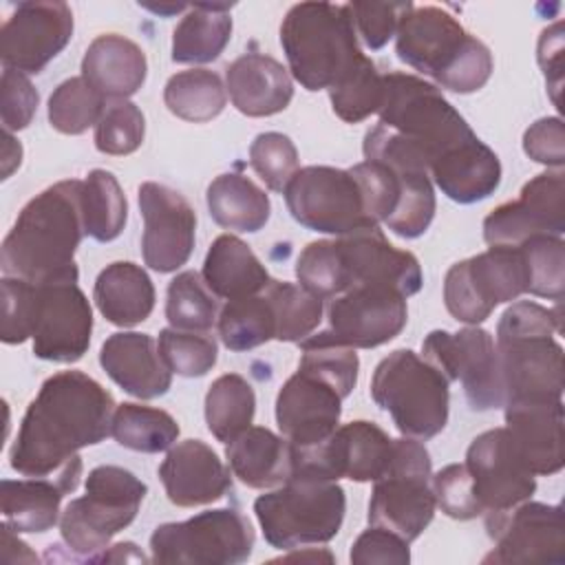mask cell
<instances>
[{
  "label": "cell",
  "instance_id": "44",
  "mask_svg": "<svg viewBox=\"0 0 565 565\" xmlns=\"http://www.w3.org/2000/svg\"><path fill=\"white\" fill-rule=\"evenodd\" d=\"M333 113L347 121L358 124L380 110L384 99V75L375 64L362 55L360 62L329 88Z\"/></svg>",
  "mask_w": 565,
  "mask_h": 565
},
{
  "label": "cell",
  "instance_id": "49",
  "mask_svg": "<svg viewBox=\"0 0 565 565\" xmlns=\"http://www.w3.org/2000/svg\"><path fill=\"white\" fill-rule=\"evenodd\" d=\"M143 135L146 119L139 106L128 99H115L106 104L95 126V148L102 154L124 157L143 143Z\"/></svg>",
  "mask_w": 565,
  "mask_h": 565
},
{
  "label": "cell",
  "instance_id": "22",
  "mask_svg": "<svg viewBox=\"0 0 565 565\" xmlns=\"http://www.w3.org/2000/svg\"><path fill=\"white\" fill-rule=\"evenodd\" d=\"M139 210L143 216V263L159 274L183 267L194 249L196 214L192 205L177 190L146 181L139 185Z\"/></svg>",
  "mask_w": 565,
  "mask_h": 565
},
{
  "label": "cell",
  "instance_id": "4",
  "mask_svg": "<svg viewBox=\"0 0 565 565\" xmlns=\"http://www.w3.org/2000/svg\"><path fill=\"white\" fill-rule=\"evenodd\" d=\"M397 57L437 86L468 95L492 75L490 49L441 7H413L395 33Z\"/></svg>",
  "mask_w": 565,
  "mask_h": 565
},
{
  "label": "cell",
  "instance_id": "59",
  "mask_svg": "<svg viewBox=\"0 0 565 565\" xmlns=\"http://www.w3.org/2000/svg\"><path fill=\"white\" fill-rule=\"evenodd\" d=\"M148 558L137 550L135 543H117V545H108L97 558L95 563H146Z\"/></svg>",
  "mask_w": 565,
  "mask_h": 565
},
{
  "label": "cell",
  "instance_id": "23",
  "mask_svg": "<svg viewBox=\"0 0 565 565\" xmlns=\"http://www.w3.org/2000/svg\"><path fill=\"white\" fill-rule=\"evenodd\" d=\"M335 241L347 289L362 285L388 287L399 291L404 298L415 296L422 289L424 278L417 256L391 245L380 225L338 236Z\"/></svg>",
  "mask_w": 565,
  "mask_h": 565
},
{
  "label": "cell",
  "instance_id": "51",
  "mask_svg": "<svg viewBox=\"0 0 565 565\" xmlns=\"http://www.w3.org/2000/svg\"><path fill=\"white\" fill-rule=\"evenodd\" d=\"M249 163L271 192H282L298 170V150L282 132H260L249 146Z\"/></svg>",
  "mask_w": 565,
  "mask_h": 565
},
{
  "label": "cell",
  "instance_id": "39",
  "mask_svg": "<svg viewBox=\"0 0 565 565\" xmlns=\"http://www.w3.org/2000/svg\"><path fill=\"white\" fill-rule=\"evenodd\" d=\"M163 102L179 119L203 124L223 113L227 90L214 71L190 68L166 82Z\"/></svg>",
  "mask_w": 565,
  "mask_h": 565
},
{
  "label": "cell",
  "instance_id": "43",
  "mask_svg": "<svg viewBox=\"0 0 565 565\" xmlns=\"http://www.w3.org/2000/svg\"><path fill=\"white\" fill-rule=\"evenodd\" d=\"M166 318L170 327L183 331H210L218 320V300L203 276L188 269L168 285Z\"/></svg>",
  "mask_w": 565,
  "mask_h": 565
},
{
  "label": "cell",
  "instance_id": "56",
  "mask_svg": "<svg viewBox=\"0 0 565 565\" xmlns=\"http://www.w3.org/2000/svg\"><path fill=\"white\" fill-rule=\"evenodd\" d=\"M349 561L353 565H373V563L406 565L411 561L408 541H404L399 534L386 527L371 525L351 545Z\"/></svg>",
  "mask_w": 565,
  "mask_h": 565
},
{
  "label": "cell",
  "instance_id": "35",
  "mask_svg": "<svg viewBox=\"0 0 565 565\" xmlns=\"http://www.w3.org/2000/svg\"><path fill=\"white\" fill-rule=\"evenodd\" d=\"M205 199L214 223L234 232H258L271 214L265 190L238 172L218 174L207 185Z\"/></svg>",
  "mask_w": 565,
  "mask_h": 565
},
{
  "label": "cell",
  "instance_id": "57",
  "mask_svg": "<svg viewBox=\"0 0 565 565\" xmlns=\"http://www.w3.org/2000/svg\"><path fill=\"white\" fill-rule=\"evenodd\" d=\"M523 150L536 163L563 168L565 163V130L561 117H543L523 135Z\"/></svg>",
  "mask_w": 565,
  "mask_h": 565
},
{
  "label": "cell",
  "instance_id": "45",
  "mask_svg": "<svg viewBox=\"0 0 565 565\" xmlns=\"http://www.w3.org/2000/svg\"><path fill=\"white\" fill-rule=\"evenodd\" d=\"M106 97L84 77L64 79L49 97V121L62 135H82L97 126Z\"/></svg>",
  "mask_w": 565,
  "mask_h": 565
},
{
  "label": "cell",
  "instance_id": "62",
  "mask_svg": "<svg viewBox=\"0 0 565 565\" xmlns=\"http://www.w3.org/2000/svg\"><path fill=\"white\" fill-rule=\"evenodd\" d=\"M146 9L161 13V15H170V13H179V11H188L190 4H143Z\"/></svg>",
  "mask_w": 565,
  "mask_h": 565
},
{
  "label": "cell",
  "instance_id": "3",
  "mask_svg": "<svg viewBox=\"0 0 565 565\" xmlns=\"http://www.w3.org/2000/svg\"><path fill=\"white\" fill-rule=\"evenodd\" d=\"M561 331V307L547 309L532 300H519L503 311L494 342L503 404L563 399V347L554 340V333Z\"/></svg>",
  "mask_w": 565,
  "mask_h": 565
},
{
  "label": "cell",
  "instance_id": "1",
  "mask_svg": "<svg viewBox=\"0 0 565 565\" xmlns=\"http://www.w3.org/2000/svg\"><path fill=\"white\" fill-rule=\"evenodd\" d=\"M113 395L82 371H60L44 380L29 404L9 463L24 477H51L77 450L110 435Z\"/></svg>",
  "mask_w": 565,
  "mask_h": 565
},
{
  "label": "cell",
  "instance_id": "58",
  "mask_svg": "<svg viewBox=\"0 0 565 565\" xmlns=\"http://www.w3.org/2000/svg\"><path fill=\"white\" fill-rule=\"evenodd\" d=\"M536 60L545 73L552 99L558 106V90L563 84V22H554L541 33Z\"/></svg>",
  "mask_w": 565,
  "mask_h": 565
},
{
  "label": "cell",
  "instance_id": "10",
  "mask_svg": "<svg viewBox=\"0 0 565 565\" xmlns=\"http://www.w3.org/2000/svg\"><path fill=\"white\" fill-rule=\"evenodd\" d=\"M430 455L419 439H393L386 470L373 481L369 525L386 527L404 541H415L435 516Z\"/></svg>",
  "mask_w": 565,
  "mask_h": 565
},
{
  "label": "cell",
  "instance_id": "24",
  "mask_svg": "<svg viewBox=\"0 0 565 565\" xmlns=\"http://www.w3.org/2000/svg\"><path fill=\"white\" fill-rule=\"evenodd\" d=\"M342 399L335 386L298 369L276 397L278 430L294 448L318 446L338 428Z\"/></svg>",
  "mask_w": 565,
  "mask_h": 565
},
{
  "label": "cell",
  "instance_id": "14",
  "mask_svg": "<svg viewBox=\"0 0 565 565\" xmlns=\"http://www.w3.org/2000/svg\"><path fill=\"white\" fill-rule=\"evenodd\" d=\"M77 267L35 282L31 320L33 353L40 360L71 364L84 358L93 333V309L77 285Z\"/></svg>",
  "mask_w": 565,
  "mask_h": 565
},
{
  "label": "cell",
  "instance_id": "2",
  "mask_svg": "<svg viewBox=\"0 0 565 565\" xmlns=\"http://www.w3.org/2000/svg\"><path fill=\"white\" fill-rule=\"evenodd\" d=\"M82 181L66 179L35 194L18 214L2 241L4 276L42 282L75 269V252L84 238Z\"/></svg>",
  "mask_w": 565,
  "mask_h": 565
},
{
  "label": "cell",
  "instance_id": "34",
  "mask_svg": "<svg viewBox=\"0 0 565 565\" xmlns=\"http://www.w3.org/2000/svg\"><path fill=\"white\" fill-rule=\"evenodd\" d=\"M201 276L212 294L225 300L260 294L271 280L249 245L234 234H221L212 241Z\"/></svg>",
  "mask_w": 565,
  "mask_h": 565
},
{
  "label": "cell",
  "instance_id": "36",
  "mask_svg": "<svg viewBox=\"0 0 565 565\" xmlns=\"http://www.w3.org/2000/svg\"><path fill=\"white\" fill-rule=\"evenodd\" d=\"M232 4H190L172 33V62L207 64L214 62L232 38Z\"/></svg>",
  "mask_w": 565,
  "mask_h": 565
},
{
  "label": "cell",
  "instance_id": "53",
  "mask_svg": "<svg viewBox=\"0 0 565 565\" xmlns=\"http://www.w3.org/2000/svg\"><path fill=\"white\" fill-rule=\"evenodd\" d=\"M411 9L413 2H349L355 33L371 51H380L397 33Z\"/></svg>",
  "mask_w": 565,
  "mask_h": 565
},
{
  "label": "cell",
  "instance_id": "8",
  "mask_svg": "<svg viewBox=\"0 0 565 565\" xmlns=\"http://www.w3.org/2000/svg\"><path fill=\"white\" fill-rule=\"evenodd\" d=\"M450 382L411 349L388 353L373 371L371 397L404 437L430 439L448 424Z\"/></svg>",
  "mask_w": 565,
  "mask_h": 565
},
{
  "label": "cell",
  "instance_id": "16",
  "mask_svg": "<svg viewBox=\"0 0 565 565\" xmlns=\"http://www.w3.org/2000/svg\"><path fill=\"white\" fill-rule=\"evenodd\" d=\"M393 439L373 422L355 419L311 448L291 446V475L327 481H375L388 466Z\"/></svg>",
  "mask_w": 565,
  "mask_h": 565
},
{
  "label": "cell",
  "instance_id": "25",
  "mask_svg": "<svg viewBox=\"0 0 565 565\" xmlns=\"http://www.w3.org/2000/svg\"><path fill=\"white\" fill-rule=\"evenodd\" d=\"M159 479L170 503L179 508L207 505L232 490L230 470L201 439H185L172 446L159 466Z\"/></svg>",
  "mask_w": 565,
  "mask_h": 565
},
{
  "label": "cell",
  "instance_id": "11",
  "mask_svg": "<svg viewBox=\"0 0 565 565\" xmlns=\"http://www.w3.org/2000/svg\"><path fill=\"white\" fill-rule=\"evenodd\" d=\"M254 527L234 508L205 510L188 521L157 525L150 536L152 563L238 565L252 556Z\"/></svg>",
  "mask_w": 565,
  "mask_h": 565
},
{
  "label": "cell",
  "instance_id": "32",
  "mask_svg": "<svg viewBox=\"0 0 565 565\" xmlns=\"http://www.w3.org/2000/svg\"><path fill=\"white\" fill-rule=\"evenodd\" d=\"M225 457L232 475L254 490L282 486L291 475V444L265 426H249L234 437Z\"/></svg>",
  "mask_w": 565,
  "mask_h": 565
},
{
  "label": "cell",
  "instance_id": "50",
  "mask_svg": "<svg viewBox=\"0 0 565 565\" xmlns=\"http://www.w3.org/2000/svg\"><path fill=\"white\" fill-rule=\"evenodd\" d=\"M298 282L318 298H335L347 289L338 241H313L296 260Z\"/></svg>",
  "mask_w": 565,
  "mask_h": 565
},
{
  "label": "cell",
  "instance_id": "40",
  "mask_svg": "<svg viewBox=\"0 0 565 565\" xmlns=\"http://www.w3.org/2000/svg\"><path fill=\"white\" fill-rule=\"evenodd\" d=\"M110 435L119 446L135 452H161L174 446L179 424L168 411L124 402L113 413Z\"/></svg>",
  "mask_w": 565,
  "mask_h": 565
},
{
  "label": "cell",
  "instance_id": "15",
  "mask_svg": "<svg viewBox=\"0 0 565 565\" xmlns=\"http://www.w3.org/2000/svg\"><path fill=\"white\" fill-rule=\"evenodd\" d=\"M428 360L448 382H461L472 411L503 406V382L494 338L481 327H466L457 333L435 329L422 344Z\"/></svg>",
  "mask_w": 565,
  "mask_h": 565
},
{
  "label": "cell",
  "instance_id": "46",
  "mask_svg": "<svg viewBox=\"0 0 565 565\" xmlns=\"http://www.w3.org/2000/svg\"><path fill=\"white\" fill-rule=\"evenodd\" d=\"M525 271L527 294L550 300H561L565 289V243L561 236L536 234L516 245Z\"/></svg>",
  "mask_w": 565,
  "mask_h": 565
},
{
  "label": "cell",
  "instance_id": "38",
  "mask_svg": "<svg viewBox=\"0 0 565 565\" xmlns=\"http://www.w3.org/2000/svg\"><path fill=\"white\" fill-rule=\"evenodd\" d=\"M84 232L97 243L115 241L126 225L128 203L113 172L90 170L82 181Z\"/></svg>",
  "mask_w": 565,
  "mask_h": 565
},
{
  "label": "cell",
  "instance_id": "21",
  "mask_svg": "<svg viewBox=\"0 0 565 565\" xmlns=\"http://www.w3.org/2000/svg\"><path fill=\"white\" fill-rule=\"evenodd\" d=\"M73 38V11L66 2H20L0 31L4 68L38 75Z\"/></svg>",
  "mask_w": 565,
  "mask_h": 565
},
{
  "label": "cell",
  "instance_id": "5",
  "mask_svg": "<svg viewBox=\"0 0 565 565\" xmlns=\"http://www.w3.org/2000/svg\"><path fill=\"white\" fill-rule=\"evenodd\" d=\"M280 46L294 79L316 93L329 90L364 55L349 4L300 2L280 24Z\"/></svg>",
  "mask_w": 565,
  "mask_h": 565
},
{
  "label": "cell",
  "instance_id": "41",
  "mask_svg": "<svg viewBox=\"0 0 565 565\" xmlns=\"http://www.w3.org/2000/svg\"><path fill=\"white\" fill-rule=\"evenodd\" d=\"M218 338L230 351H252L276 340V318L265 291L227 300L218 313Z\"/></svg>",
  "mask_w": 565,
  "mask_h": 565
},
{
  "label": "cell",
  "instance_id": "20",
  "mask_svg": "<svg viewBox=\"0 0 565 565\" xmlns=\"http://www.w3.org/2000/svg\"><path fill=\"white\" fill-rule=\"evenodd\" d=\"M565 232V172L550 168L530 179L516 201L494 207L483 221V238L492 245L516 247L536 234Z\"/></svg>",
  "mask_w": 565,
  "mask_h": 565
},
{
  "label": "cell",
  "instance_id": "29",
  "mask_svg": "<svg viewBox=\"0 0 565 565\" xmlns=\"http://www.w3.org/2000/svg\"><path fill=\"white\" fill-rule=\"evenodd\" d=\"M225 90L234 108L247 117L282 113L294 97L289 71L265 53H245L225 68Z\"/></svg>",
  "mask_w": 565,
  "mask_h": 565
},
{
  "label": "cell",
  "instance_id": "26",
  "mask_svg": "<svg viewBox=\"0 0 565 565\" xmlns=\"http://www.w3.org/2000/svg\"><path fill=\"white\" fill-rule=\"evenodd\" d=\"M82 457L75 455L51 477L2 479L0 505L4 523L20 532H46L60 521L62 499L79 486Z\"/></svg>",
  "mask_w": 565,
  "mask_h": 565
},
{
  "label": "cell",
  "instance_id": "19",
  "mask_svg": "<svg viewBox=\"0 0 565 565\" xmlns=\"http://www.w3.org/2000/svg\"><path fill=\"white\" fill-rule=\"evenodd\" d=\"M329 329L324 340L351 349H373L402 333L408 320L406 298L388 287H351L335 296L327 311Z\"/></svg>",
  "mask_w": 565,
  "mask_h": 565
},
{
  "label": "cell",
  "instance_id": "37",
  "mask_svg": "<svg viewBox=\"0 0 565 565\" xmlns=\"http://www.w3.org/2000/svg\"><path fill=\"white\" fill-rule=\"evenodd\" d=\"M256 413V395L252 384L238 373L216 377L205 395L207 430L223 444H230L252 426Z\"/></svg>",
  "mask_w": 565,
  "mask_h": 565
},
{
  "label": "cell",
  "instance_id": "6",
  "mask_svg": "<svg viewBox=\"0 0 565 565\" xmlns=\"http://www.w3.org/2000/svg\"><path fill=\"white\" fill-rule=\"evenodd\" d=\"M148 488L121 466H97L86 477V494L73 499L60 516V534L71 558L95 563L110 539L128 527Z\"/></svg>",
  "mask_w": 565,
  "mask_h": 565
},
{
  "label": "cell",
  "instance_id": "60",
  "mask_svg": "<svg viewBox=\"0 0 565 565\" xmlns=\"http://www.w3.org/2000/svg\"><path fill=\"white\" fill-rule=\"evenodd\" d=\"M15 139L11 137V132H4V148H2V179H7L18 166H20V159H22V148L11 152L15 148Z\"/></svg>",
  "mask_w": 565,
  "mask_h": 565
},
{
  "label": "cell",
  "instance_id": "61",
  "mask_svg": "<svg viewBox=\"0 0 565 565\" xmlns=\"http://www.w3.org/2000/svg\"><path fill=\"white\" fill-rule=\"evenodd\" d=\"M276 561H309V563H320V561H324V563H333L335 558H333V554L329 552V550H316V547H307V552H291L289 556H280V558H276Z\"/></svg>",
  "mask_w": 565,
  "mask_h": 565
},
{
  "label": "cell",
  "instance_id": "27",
  "mask_svg": "<svg viewBox=\"0 0 565 565\" xmlns=\"http://www.w3.org/2000/svg\"><path fill=\"white\" fill-rule=\"evenodd\" d=\"M99 364L115 384L139 399L161 397L172 384V371L166 366L154 338L148 333H113L102 344Z\"/></svg>",
  "mask_w": 565,
  "mask_h": 565
},
{
  "label": "cell",
  "instance_id": "18",
  "mask_svg": "<svg viewBox=\"0 0 565 565\" xmlns=\"http://www.w3.org/2000/svg\"><path fill=\"white\" fill-rule=\"evenodd\" d=\"M466 468L483 514L510 510L527 501L536 490V475L525 463L505 426L472 439L466 452Z\"/></svg>",
  "mask_w": 565,
  "mask_h": 565
},
{
  "label": "cell",
  "instance_id": "47",
  "mask_svg": "<svg viewBox=\"0 0 565 565\" xmlns=\"http://www.w3.org/2000/svg\"><path fill=\"white\" fill-rule=\"evenodd\" d=\"M298 344L302 351L298 369L322 377L324 382L335 386L342 397H349L358 384V371H360V360L355 349L324 340L318 333H311Z\"/></svg>",
  "mask_w": 565,
  "mask_h": 565
},
{
  "label": "cell",
  "instance_id": "33",
  "mask_svg": "<svg viewBox=\"0 0 565 565\" xmlns=\"http://www.w3.org/2000/svg\"><path fill=\"white\" fill-rule=\"evenodd\" d=\"M93 300L110 324L135 327L154 309V285L143 267L130 260H117L99 271Z\"/></svg>",
  "mask_w": 565,
  "mask_h": 565
},
{
  "label": "cell",
  "instance_id": "48",
  "mask_svg": "<svg viewBox=\"0 0 565 565\" xmlns=\"http://www.w3.org/2000/svg\"><path fill=\"white\" fill-rule=\"evenodd\" d=\"M159 353L166 366L181 377H201L216 364L218 344L207 331H183V329H161L159 331Z\"/></svg>",
  "mask_w": 565,
  "mask_h": 565
},
{
  "label": "cell",
  "instance_id": "28",
  "mask_svg": "<svg viewBox=\"0 0 565 565\" xmlns=\"http://www.w3.org/2000/svg\"><path fill=\"white\" fill-rule=\"evenodd\" d=\"M505 428L534 475L563 470V399L508 402Z\"/></svg>",
  "mask_w": 565,
  "mask_h": 565
},
{
  "label": "cell",
  "instance_id": "13",
  "mask_svg": "<svg viewBox=\"0 0 565 565\" xmlns=\"http://www.w3.org/2000/svg\"><path fill=\"white\" fill-rule=\"evenodd\" d=\"M527 294V271L519 247L492 245L486 252L455 263L444 278L448 313L470 327L481 324L497 305Z\"/></svg>",
  "mask_w": 565,
  "mask_h": 565
},
{
  "label": "cell",
  "instance_id": "7",
  "mask_svg": "<svg viewBox=\"0 0 565 565\" xmlns=\"http://www.w3.org/2000/svg\"><path fill=\"white\" fill-rule=\"evenodd\" d=\"M347 497L338 481L289 477L254 501V514L271 547L296 550L331 541L344 521Z\"/></svg>",
  "mask_w": 565,
  "mask_h": 565
},
{
  "label": "cell",
  "instance_id": "17",
  "mask_svg": "<svg viewBox=\"0 0 565 565\" xmlns=\"http://www.w3.org/2000/svg\"><path fill=\"white\" fill-rule=\"evenodd\" d=\"M494 550L483 563H565L563 508L523 501L503 512L486 514Z\"/></svg>",
  "mask_w": 565,
  "mask_h": 565
},
{
  "label": "cell",
  "instance_id": "31",
  "mask_svg": "<svg viewBox=\"0 0 565 565\" xmlns=\"http://www.w3.org/2000/svg\"><path fill=\"white\" fill-rule=\"evenodd\" d=\"M148 75V62L141 46L119 33L97 35L82 60V77L106 99H128Z\"/></svg>",
  "mask_w": 565,
  "mask_h": 565
},
{
  "label": "cell",
  "instance_id": "42",
  "mask_svg": "<svg viewBox=\"0 0 565 565\" xmlns=\"http://www.w3.org/2000/svg\"><path fill=\"white\" fill-rule=\"evenodd\" d=\"M263 291L276 318L278 342H302L320 324L322 298H318L302 285L271 278Z\"/></svg>",
  "mask_w": 565,
  "mask_h": 565
},
{
  "label": "cell",
  "instance_id": "52",
  "mask_svg": "<svg viewBox=\"0 0 565 565\" xmlns=\"http://www.w3.org/2000/svg\"><path fill=\"white\" fill-rule=\"evenodd\" d=\"M430 486L435 503L441 508L446 516L457 521H470L483 514V508L475 497L472 479L466 463H450L441 468L430 479Z\"/></svg>",
  "mask_w": 565,
  "mask_h": 565
},
{
  "label": "cell",
  "instance_id": "12",
  "mask_svg": "<svg viewBox=\"0 0 565 565\" xmlns=\"http://www.w3.org/2000/svg\"><path fill=\"white\" fill-rule=\"evenodd\" d=\"M289 214L311 232L344 236L375 227L355 174L331 166H307L294 172L282 190Z\"/></svg>",
  "mask_w": 565,
  "mask_h": 565
},
{
  "label": "cell",
  "instance_id": "54",
  "mask_svg": "<svg viewBox=\"0 0 565 565\" xmlns=\"http://www.w3.org/2000/svg\"><path fill=\"white\" fill-rule=\"evenodd\" d=\"M2 289V327L0 338L4 344H22L31 338L33 302H35V282L4 276L0 282Z\"/></svg>",
  "mask_w": 565,
  "mask_h": 565
},
{
  "label": "cell",
  "instance_id": "9",
  "mask_svg": "<svg viewBox=\"0 0 565 565\" xmlns=\"http://www.w3.org/2000/svg\"><path fill=\"white\" fill-rule=\"evenodd\" d=\"M380 124L408 139L428 161L475 137L468 121L441 95V90L411 73L384 75V99L377 110Z\"/></svg>",
  "mask_w": 565,
  "mask_h": 565
},
{
  "label": "cell",
  "instance_id": "30",
  "mask_svg": "<svg viewBox=\"0 0 565 565\" xmlns=\"http://www.w3.org/2000/svg\"><path fill=\"white\" fill-rule=\"evenodd\" d=\"M430 181L450 201L468 205L488 199L501 183V161L477 135L433 161Z\"/></svg>",
  "mask_w": 565,
  "mask_h": 565
},
{
  "label": "cell",
  "instance_id": "55",
  "mask_svg": "<svg viewBox=\"0 0 565 565\" xmlns=\"http://www.w3.org/2000/svg\"><path fill=\"white\" fill-rule=\"evenodd\" d=\"M40 95L24 73L4 68L0 84V119L4 132L26 128L38 110Z\"/></svg>",
  "mask_w": 565,
  "mask_h": 565
}]
</instances>
